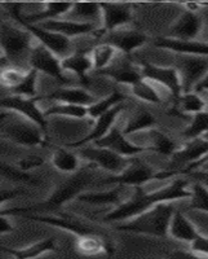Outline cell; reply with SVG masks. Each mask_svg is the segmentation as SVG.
I'll use <instances>...</instances> for the list:
<instances>
[{
	"instance_id": "obj_3",
	"label": "cell",
	"mask_w": 208,
	"mask_h": 259,
	"mask_svg": "<svg viewBox=\"0 0 208 259\" xmlns=\"http://www.w3.org/2000/svg\"><path fill=\"white\" fill-rule=\"evenodd\" d=\"M2 135L11 142L25 147H45L47 133L35 122L2 109Z\"/></svg>"
},
{
	"instance_id": "obj_33",
	"label": "cell",
	"mask_w": 208,
	"mask_h": 259,
	"mask_svg": "<svg viewBox=\"0 0 208 259\" xmlns=\"http://www.w3.org/2000/svg\"><path fill=\"white\" fill-rule=\"evenodd\" d=\"M53 167L57 168L61 172H78L79 171V156L74 152L59 148L53 152L52 156Z\"/></svg>"
},
{
	"instance_id": "obj_9",
	"label": "cell",
	"mask_w": 208,
	"mask_h": 259,
	"mask_svg": "<svg viewBox=\"0 0 208 259\" xmlns=\"http://www.w3.org/2000/svg\"><path fill=\"white\" fill-rule=\"evenodd\" d=\"M142 78L162 85L172 95L176 100L182 96V84L180 79L179 71L175 68H166V66H158V65L150 64V62L142 61L140 64Z\"/></svg>"
},
{
	"instance_id": "obj_44",
	"label": "cell",
	"mask_w": 208,
	"mask_h": 259,
	"mask_svg": "<svg viewBox=\"0 0 208 259\" xmlns=\"http://www.w3.org/2000/svg\"><path fill=\"white\" fill-rule=\"evenodd\" d=\"M190 247L194 253H198V254H200V255L207 256L208 258V237L207 236L200 235L199 237L195 240V241L191 242Z\"/></svg>"
},
{
	"instance_id": "obj_39",
	"label": "cell",
	"mask_w": 208,
	"mask_h": 259,
	"mask_svg": "<svg viewBox=\"0 0 208 259\" xmlns=\"http://www.w3.org/2000/svg\"><path fill=\"white\" fill-rule=\"evenodd\" d=\"M13 95L16 96L29 97V99H35L38 94V71L34 69H29L27 75L20 84L12 90Z\"/></svg>"
},
{
	"instance_id": "obj_19",
	"label": "cell",
	"mask_w": 208,
	"mask_h": 259,
	"mask_svg": "<svg viewBox=\"0 0 208 259\" xmlns=\"http://www.w3.org/2000/svg\"><path fill=\"white\" fill-rule=\"evenodd\" d=\"M133 191L135 187L117 186L115 188L103 192H84L76 200L91 205H113L117 207L126 202L132 196Z\"/></svg>"
},
{
	"instance_id": "obj_12",
	"label": "cell",
	"mask_w": 208,
	"mask_h": 259,
	"mask_svg": "<svg viewBox=\"0 0 208 259\" xmlns=\"http://www.w3.org/2000/svg\"><path fill=\"white\" fill-rule=\"evenodd\" d=\"M39 100H40V97L29 99V97L16 96V95L6 96L2 99V109L17 113L30 121L35 122L47 133V118H45L44 112L40 110V108L38 106Z\"/></svg>"
},
{
	"instance_id": "obj_18",
	"label": "cell",
	"mask_w": 208,
	"mask_h": 259,
	"mask_svg": "<svg viewBox=\"0 0 208 259\" xmlns=\"http://www.w3.org/2000/svg\"><path fill=\"white\" fill-rule=\"evenodd\" d=\"M29 218L32 219V221L48 224V226L56 227L60 230L68 231V232L75 235L76 237L96 235L97 233L93 227L84 224L82 221L76 219L75 217H70V215H30Z\"/></svg>"
},
{
	"instance_id": "obj_52",
	"label": "cell",
	"mask_w": 208,
	"mask_h": 259,
	"mask_svg": "<svg viewBox=\"0 0 208 259\" xmlns=\"http://www.w3.org/2000/svg\"><path fill=\"white\" fill-rule=\"evenodd\" d=\"M207 103H208V99H207Z\"/></svg>"
},
{
	"instance_id": "obj_1",
	"label": "cell",
	"mask_w": 208,
	"mask_h": 259,
	"mask_svg": "<svg viewBox=\"0 0 208 259\" xmlns=\"http://www.w3.org/2000/svg\"><path fill=\"white\" fill-rule=\"evenodd\" d=\"M191 197V188L189 180L185 178H175L161 189L154 192H145L144 187H135L132 196L120 206H117L103 217L105 223L127 222L137 215L147 211L159 203L175 202Z\"/></svg>"
},
{
	"instance_id": "obj_34",
	"label": "cell",
	"mask_w": 208,
	"mask_h": 259,
	"mask_svg": "<svg viewBox=\"0 0 208 259\" xmlns=\"http://www.w3.org/2000/svg\"><path fill=\"white\" fill-rule=\"evenodd\" d=\"M44 112L47 117H65V118H75L82 119L88 115V106L73 105V104H61L55 103L52 106L47 108Z\"/></svg>"
},
{
	"instance_id": "obj_49",
	"label": "cell",
	"mask_w": 208,
	"mask_h": 259,
	"mask_svg": "<svg viewBox=\"0 0 208 259\" xmlns=\"http://www.w3.org/2000/svg\"><path fill=\"white\" fill-rule=\"evenodd\" d=\"M199 170L200 171H204V172H208V163H205L204 166H202V167H200ZM196 171H198V170H196Z\"/></svg>"
},
{
	"instance_id": "obj_42",
	"label": "cell",
	"mask_w": 208,
	"mask_h": 259,
	"mask_svg": "<svg viewBox=\"0 0 208 259\" xmlns=\"http://www.w3.org/2000/svg\"><path fill=\"white\" fill-rule=\"evenodd\" d=\"M2 177L9 182L15 183H30V184H36L39 182L38 178L29 174L26 171H22L21 168L15 167L8 163H2Z\"/></svg>"
},
{
	"instance_id": "obj_10",
	"label": "cell",
	"mask_w": 208,
	"mask_h": 259,
	"mask_svg": "<svg viewBox=\"0 0 208 259\" xmlns=\"http://www.w3.org/2000/svg\"><path fill=\"white\" fill-rule=\"evenodd\" d=\"M29 66L30 69H34L38 73H43L48 77L55 78L61 83L69 82L66 75H65L64 69H62L61 60L55 53L47 50L44 46H41L38 40H36L35 46L30 53Z\"/></svg>"
},
{
	"instance_id": "obj_11",
	"label": "cell",
	"mask_w": 208,
	"mask_h": 259,
	"mask_svg": "<svg viewBox=\"0 0 208 259\" xmlns=\"http://www.w3.org/2000/svg\"><path fill=\"white\" fill-rule=\"evenodd\" d=\"M20 24L22 25L25 29L29 30L32 35H34V38H35L41 46H44L47 50H49L50 52L55 53L61 61L64 59H66V57L71 56V55L75 52L71 39L61 35V34H57V32L48 31V30L41 29L38 25H30L26 24V22H22V21H20Z\"/></svg>"
},
{
	"instance_id": "obj_51",
	"label": "cell",
	"mask_w": 208,
	"mask_h": 259,
	"mask_svg": "<svg viewBox=\"0 0 208 259\" xmlns=\"http://www.w3.org/2000/svg\"><path fill=\"white\" fill-rule=\"evenodd\" d=\"M205 36H207V41H208V32H207V35H205Z\"/></svg>"
},
{
	"instance_id": "obj_38",
	"label": "cell",
	"mask_w": 208,
	"mask_h": 259,
	"mask_svg": "<svg viewBox=\"0 0 208 259\" xmlns=\"http://www.w3.org/2000/svg\"><path fill=\"white\" fill-rule=\"evenodd\" d=\"M208 133V110L191 115L190 123L184 130L182 135L188 140L203 138Z\"/></svg>"
},
{
	"instance_id": "obj_2",
	"label": "cell",
	"mask_w": 208,
	"mask_h": 259,
	"mask_svg": "<svg viewBox=\"0 0 208 259\" xmlns=\"http://www.w3.org/2000/svg\"><path fill=\"white\" fill-rule=\"evenodd\" d=\"M173 202L159 203L147 211L137 215L127 222H122L117 226L118 231L138 233V235H150L157 237L168 236L171 221L176 212Z\"/></svg>"
},
{
	"instance_id": "obj_30",
	"label": "cell",
	"mask_w": 208,
	"mask_h": 259,
	"mask_svg": "<svg viewBox=\"0 0 208 259\" xmlns=\"http://www.w3.org/2000/svg\"><path fill=\"white\" fill-rule=\"evenodd\" d=\"M155 124V118L151 113L145 108H138L133 114L129 115L123 127V134L126 136L135 135V134L142 133L146 130L152 128Z\"/></svg>"
},
{
	"instance_id": "obj_31",
	"label": "cell",
	"mask_w": 208,
	"mask_h": 259,
	"mask_svg": "<svg viewBox=\"0 0 208 259\" xmlns=\"http://www.w3.org/2000/svg\"><path fill=\"white\" fill-rule=\"evenodd\" d=\"M76 249L83 255H98L101 253L113 254V249L105 242V239L98 233L76 237Z\"/></svg>"
},
{
	"instance_id": "obj_20",
	"label": "cell",
	"mask_w": 208,
	"mask_h": 259,
	"mask_svg": "<svg viewBox=\"0 0 208 259\" xmlns=\"http://www.w3.org/2000/svg\"><path fill=\"white\" fill-rule=\"evenodd\" d=\"M137 135L138 139L132 143L146 150H151V152L163 154V156L172 157L179 149L176 143L173 142L170 136L161 133L158 130L150 128L146 131H142V133H138Z\"/></svg>"
},
{
	"instance_id": "obj_50",
	"label": "cell",
	"mask_w": 208,
	"mask_h": 259,
	"mask_svg": "<svg viewBox=\"0 0 208 259\" xmlns=\"http://www.w3.org/2000/svg\"><path fill=\"white\" fill-rule=\"evenodd\" d=\"M203 139H205V140H207V142H208V133H207V134H205V135H204V136H203Z\"/></svg>"
},
{
	"instance_id": "obj_41",
	"label": "cell",
	"mask_w": 208,
	"mask_h": 259,
	"mask_svg": "<svg viewBox=\"0 0 208 259\" xmlns=\"http://www.w3.org/2000/svg\"><path fill=\"white\" fill-rule=\"evenodd\" d=\"M191 197H190V207L198 211H202L208 214V187H205L203 183L194 182L190 186Z\"/></svg>"
},
{
	"instance_id": "obj_5",
	"label": "cell",
	"mask_w": 208,
	"mask_h": 259,
	"mask_svg": "<svg viewBox=\"0 0 208 259\" xmlns=\"http://www.w3.org/2000/svg\"><path fill=\"white\" fill-rule=\"evenodd\" d=\"M175 69L179 71L182 84V92L189 94L202 82L208 74V57L176 55Z\"/></svg>"
},
{
	"instance_id": "obj_15",
	"label": "cell",
	"mask_w": 208,
	"mask_h": 259,
	"mask_svg": "<svg viewBox=\"0 0 208 259\" xmlns=\"http://www.w3.org/2000/svg\"><path fill=\"white\" fill-rule=\"evenodd\" d=\"M102 9V26L100 32H113L122 29L132 20V8L127 3H100Z\"/></svg>"
},
{
	"instance_id": "obj_25",
	"label": "cell",
	"mask_w": 208,
	"mask_h": 259,
	"mask_svg": "<svg viewBox=\"0 0 208 259\" xmlns=\"http://www.w3.org/2000/svg\"><path fill=\"white\" fill-rule=\"evenodd\" d=\"M207 153L208 142L205 139H191V140H188V143H185L184 147L177 149L176 153L172 156L171 162L173 165H182L185 167H188V166L193 165V163L199 161L200 158H203Z\"/></svg>"
},
{
	"instance_id": "obj_40",
	"label": "cell",
	"mask_w": 208,
	"mask_h": 259,
	"mask_svg": "<svg viewBox=\"0 0 208 259\" xmlns=\"http://www.w3.org/2000/svg\"><path fill=\"white\" fill-rule=\"evenodd\" d=\"M27 71L29 70H26V69L12 66V65L4 66V68H2V74H0L2 85L12 91L13 89H16L25 79V77L27 75Z\"/></svg>"
},
{
	"instance_id": "obj_4",
	"label": "cell",
	"mask_w": 208,
	"mask_h": 259,
	"mask_svg": "<svg viewBox=\"0 0 208 259\" xmlns=\"http://www.w3.org/2000/svg\"><path fill=\"white\" fill-rule=\"evenodd\" d=\"M36 39L27 29L2 24V53L4 60H8L12 66L22 68V64H29L30 53L35 46Z\"/></svg>"
},
{
	"instance_id": "obj_32",
	"label": "cell",
	"mask_w": 208,
	"mask_h": 259,
	"mask_svg": "<svg viewBox=\"0 0 208 259\" xmlns=\"http://www.w3.org/2000/svg\"><path fill=\"white\" fill-rule=\"evenodd\" d=\"M119 55V51L114 46L110 45V43L103 41V43L97 45L91 51L92 61H93V70L96 73H100V71L108 69L117 60Z\"/></svg>"
},
{
	"instance_id": "obj_24",
	"label": "cell",
	"mask_w": 208,
	"mask_h": 259,
	"mask_svg": "<svg viewBox=\"0 0 208 259\" xmlns=\"http://www.w3.org/2000/svg\"><path fill=\"white\" fill-rule=\"evenodd\" d=\"M40 100H52L55 103L73 104V105L91 106L96 103V97L89 91L78 87H64L57 89L40 97Z\"/></svg>"
},
{
	"instance_id": "obj_47",
	"label": "cell",
	"mask_w": 208,
	"mask_h": 259,
	"mask_svg": "<svg viewBox=\"0 0 208 259\" xmlns=\"http://www.w3.org/2000/svg\"><path fill=\"white\" fill-rule=\"evenodd\" d=\"M18 194H20V191L18 189H11V191H7V189H4V191H2V193H0V202L2 203H6L8 200H12V198L17 197Z\"/></svg>"
},
{
	"instance_id": "obj_46",
	"label": "cell",
	"mask_w": 208,
	"mask_h": 259,
	"mask_svg": "<svg viewBox=\"0 0 208 259\" xmlns=\"http://www.w3.org/2000/svg\"><path fill=\"white\" fill-rule=\"evenodd\" d=\"M13 230H15V227H13L12 222L9 221L8 217L7 215H0V232H2V235L12 232Z\"/></svg>"
},
{
	"instance_id": "obj_27",
	"label": "cell",
	"mask_w": 208,
	"mask_h": 259,
	"mask_svg": "<svg viewBox=\"0 0 208 259\" xmlns=\"http://www.w3.org/2000/svg\"><path fill=\"white\" fill-rule=\"evenodd\" d=\"M65 18L82 24H91L94 26H102V9L100 3H74L70 12ZM100 29V27H98Z\"/></svg>"
},
{
	"instance_id": "obj_45",
	"label": "cell",
	"mask_w": 208,
	"mask_h": 259,
	"mask_svg": "<svg viewBox=\"0 0 208 259\" xmlns=\"http://www.w3.org/2000/svg\"><path fill=\"white\" fill-rule=\"evenodd\" d=\"M168 259H208L207 256H203L198 253H194L193 250H175L168 255Z\"/></svg>"
},
{
	"instance_id": "obj_7",
	"label": "cell",
	"mask_w": 208,
	"mask_h": 259,
	"mask_svg": "<svg viewBox=\"0 0 208 259\" xmlns=\"http://www.w3.org/2000/svg\"><path fill=\"white\" fill-rule=\"evenodd\" d=\"M78 154L88 163H92L96 167L102 168V170L109 171L114 175L123 172L131 162V159L127 158V157L120 156V154L115 153L110 149H106V148L96 147V145L94 147L79 148Z\"/></svg>"
},
{
	"instance_id": "obj_26",
	"label": "cell",
	"mask_w": 208,
	"mask_h": 259,
	"mask_svg": "<svg viewBox=\"0 0 208 259\" xmlns=\"http://www.w3.org/2000/svg\"><path fill=\"white\" fill-rule=\"evenodd\" d=\"M168 236H171L172 239L177 240V241L191 244L199 237L200 232L196 230L193 222L184 212L176 210V212L173 214L172 221H171Z\"/></svg>"
},
{
	"instance_id": "obj_14",
	"label": "cell",
	"mask_w": 208,
	"mask_h": 259,
	"mask_svg": "<svg viewBox=\"0 0 208 259\" xmlns=\"http://www.w3.org/2000/svg\"><path fill=\"white\" fill-rule=\"evenodd\" d=\"M123 109L124 104H119L115 108H113L112 110H109L108 113H105V114H102L101 117L97 118V119H94L93 127H92L91 131L84 138L78 140V142L69 143V144H66V147L76 149V148L85 147V144H88V143L98 142L100 139L108 135L110 133V130L115 126V121L118 119L120 113L123 112Z\"/></svg>"
},
{
	"instance_id": "obj_43",
	"label": "cell",
	"mask_w": 208,
	"mask_h": 259,
	"mask_svg": "<svg viewBox=\"0 0 208 259\" xmlns=\"http://www.w3.org/2000/svg\"><path fill=\"white\" fill-rule=\"evenodd\" d=\"M43 162H44V159L40 158V157L29 156V157H26V158L21 159V161L17 163V167L21 168L22 171H26V172H29V171L32 170V168H35V167H38V166H40Z\"/></svg>"
},
{
	"instance_id": "obj_22",
	"label": "cell",
	"mask_w": 208,
	"mask_h": 259,
	"mask_svg": "<svg viewBox=\"0 0 208 259\" xmlns=\"http://www.w3.org/2000/svg\"><path fill=\"white\" fill-rule=\"evenodd\" d=\"M147 41V35L138 30H117V31L109 32L106 43L114 46L120 53L131 55L136 50L145 46Z\"/></svg>"
},
{
	"instance_id": "obj_37",
	"label": "cell",
	"mask_w": 208,
	"mask_h": 259,
	"mask_svg": "<svg viewBox=\"0 0 208 259\" xmlns=\"http://www.w3.org/2000/svg\"><path fill=\"white\" fill-rule=\"evenodd\" d=\"M179 109L184 114L194 115L200 112H204L207 108V101L202 95L196 92H189V94H182L179 100Z\"/></svg>"
},
{
	"instance_id": "obj_23",
	"label": "cell",
	"mask_w": 208,
	"mask_h": 259,
	"mask_svg": "<svg viewBox=\"0 0 208 259\" xmlns=\"http://www.w3.org/2000/svg\"><path fill=\"white\" fill-rule=\"evenodd\" d=\"M38 26L41 29L48 30V31L57 32L61 35L66 36V38H76L80 35H87V34H96L97 30H100L97 26L91 24H82V22H76V21L68 20V18H59V20L45 21L41 22Z\"/></svg>"
},
{
	"instance_id": "obj_17",
	"label": "cell",
	"mask_w": 208,
	"mask_h": 259,
	"mask_svg": "<svg viewBox=\"0 0 208 259\" xmlns=\"http://www.w3.org/2000/svg\"><path fill=\"white\" fill-rule=\"evenodd\" d=\"M98 74H102L105 77L112 78L117 83H123L128 84L129 87L142 79V73H141L140 65L133 64L131 60L127 57V55L120 53L114 62H113L108 69L100 71Z\"/></svg>"
},
{
	"instance_id": "obj_29",
	"label": "cell",
	"mask_w": 208,
	"mask_h": 259,
	"mask_svg": "<svg viewBox=\"0 0 208 259\" xmlns=\"http://www.w3.org/2000/svg\"><path fill=\"white\" fill-rule=\"evenodd\" d=\"M55 250H57L55 237H48V239L41 240V241L22 247V249H7V247H4V251L12 254L16 259H36L43 254Z\"/></svg>"
},
{
	"instance_id": "obj_8",
	"label": "cell",
	"mask_w": 208,
	"mask_h": 259,
	"mask_svg": "<svg viewBox=\"0 0 208 259\" xmlns=\"http://www.w3.org/2000/svg\"><path fill=\"white\" fill-rule=\"evenodd\" d=\"M157 172L150 165L142 162L141 159H131L129 165L127 166L123 172L118 175H113L102 183L105 184H115V186H126V187H144L146 183L157 180Z\"/></svg>"
},
{
	"instance_id": "obj_16",
	"label": "cell",
	"mask_w": 208,
	"mask_h": 259,
	"mask_svg": "<svg viewBox=\"0 0 208 259\" xmlns=\"http://www.w3.org/2000/svg\"><path fill=\"white\" fill-rule=\"evenodd\" d=\"M203 29V21L196 12L186 11L179 16L168 30V38L179 40H196Z\"/></svg>"
},
{
	"instance_id": "obj_28",
	"label": "cell",
	"mask_w": 208,
	"mask_h": 259,
	"mask_svg": "<svg viewBox=\"0 0 208 259\" xmlns=\"http://www.w3.org/2000/svg\"><path fill=\"white\" fill-rule=\"evenodd\" d=\"M62 69L66 73L75 74L83 82H87V74L93 70V61H92L91 52L84 51H75L71 56L66 57L61 61Z\"/></svg>"
},
{
	"instance_id": "obj_36",
	"label": "cell",
	"mask_w": 208,
	"mask_h": 259,
	"mask_svg": "<svg viewBox=\"0 0 208 259\" xmlns=\"http://www.w3.org/2000/svg\"><path fill=\"white\" fill-rule=\"evenodd\" d=\"M124 100H126L124 94L115 90L109 96L103 97L101 100H97L93 105L88 106V115L91 118H93V119H97V118L101 117L105 113H108L109 110H112L113 108H115L119 104H123Z\"/></svg>"
},
{
	"instance_id": "obj_35",
	"label": "cell",
	"mask_w": 208,
	"mask_h": 259,
	"mask_svg": "<svg viewBox=\"0 0 208 259\" xmlns=\"http://www.w3.org/2000/svg\"><path fill=\"white\" fill-rule=\"evenodd\" d=\"M131 91H132L133 96H136L138 100L144 101V103L159 105L163 101L162 95L159 94L158 89L154 85V83L145 79V78L131 85Z\"/></svg>"
},
{
	"instance_id": "obj_21",
	"label": "cell",
	"mask_w": 208,
	"mask_h": 259,
	"mask_svg": "<svg viewBox=\"0 0 208 259\" xmlns=\"http://www.w3.org/2000/svg\"><path fill=\"white\" fill-rule=\"evenodd\" d=\"M154 46L162 50H167L175 55H190V56L208 57V41L207 40H179L168 36L157 38Z\"/></svg>"
},
{
	"instance_id": "obj_13",
	"label": "cell",
	"mask_w": 208,
	"mask_h": 259,
	"mask_svg": "<svg viewBox=\"0 0 208 259\" xmlns=\"http://www.w3.org/2000/svg\"><path fill=\"white\" fill-rule=\"evenodd\" d=\"M93 144L96 147L113 150L115 153L127 157V158H131V157H135L137 154L146 152V149L138 147L135 143L131 142L129 139H127V136L123 134V128L117 123L110 130V133L108 135L103 136L102 139H100L98 142L93 143Z\"/></svg>"
},
{
	"instance_id": "obj_6",
	"label": "cell",
	"mask_w": 208,
	"mask_h": 259,
	"mask_svg": "<svg viewBox=\"0 0 208 259\" xmlns=\"http://www.w3.org/2000/svg\"><path fill=\"white\" fill-rule=\"evenodd\" d=\"M97 168L96 166L88 163V166L85 168H82L76 172L74 177L60 184L56 188V191L53 192L47 200L48 205L52 206H60L64 203L69 202V201L78 198L82 193H84L85 187H88L93 178V170Z\"/></svg>"
},
{
	"instance_id": "obj_48",
	"label": "cell",
	"mask_w": 208,
	"mask_h": 259,
	"mask_svg": "<svg viewBox=\"0 0 208 259\" xmlns=\"http://www.w3.org/2000/svg\"><path fill=\"white\" fill-rule=\"evenodd\" d=\"M189 175H190V177H193L196 182L203 183L205 187H208V172L198 170V171H193V172H190Z\"/></svg>"
}]
</instances>
